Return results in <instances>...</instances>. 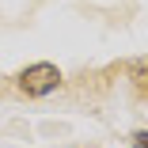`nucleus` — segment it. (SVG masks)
<instances>
[{
	"instance_id": "1",
	"label": "nucleus",
	"mask_w": 148,
	"mask_h": 148,
	"mask_svg": "<svg viewBox=\"0 0 148 148\" xmlns=\"http://www.w3.org/2000/svg\"><path fill=\"white\" fill-rule=\"evenodd\" d=\"M57 84H61V69L49 65V61H34V65H27L15 76L19 95H27V99H42V95L57 91Z\"/></svg>"
},
{
	"instance_id": "2",
	"label": "nucleus",
	"mask_w": 148,
	"mask_h": 148,
	"mask_svg": "<svg viewBox=\"0 0 148 148\" xmlns=\"http://www.w3.org/2000/svg\"><path fill=\"white\" fill-rule=\"evenodd\" d=\"M129 72H133L137 91H148V61H133V65H129Z\"/></svg>"
},
{
	"instance_id": "3",
	"label": "nucleus",
	"mask_w": 148,
	"mask_h": 148,
	"mask_svg": "<svg viewBox=\"0 0 148 148\" xmlns=\"http://www.w3.org/2000/svg\"><path fill=\"white\" fill-rule=\"evenodd\" d=\"M133 144H137V148H148V129H137V133H133Z\"/></svg>"
}]
</instances>
